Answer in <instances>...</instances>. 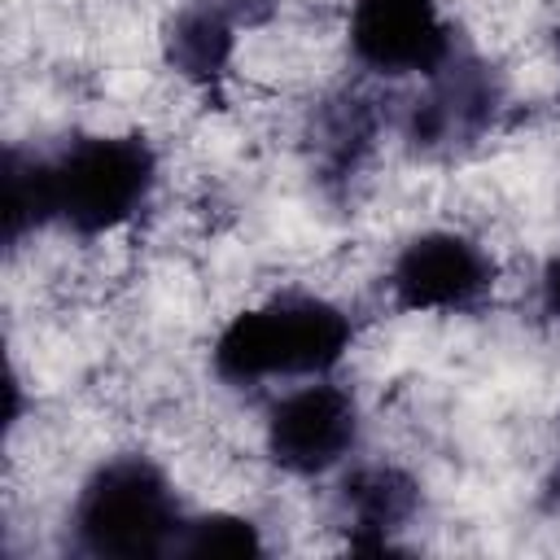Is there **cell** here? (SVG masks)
I'll return each mask as SVG.
<instances>
[{"instance_id": "obj_6", "label": "cell", "mask_w": 560, "mask_h": 560, "mask_svg": "<svg viewBox=\"0 0 560 560\" xmlns=\"http://www.w3.org/2000/svg\"><path fill=\"white\" fill-rule=\"evenodd\" d=\"M341 44L372 83H420L459 52L442 0H346Z\"/></svg>"}, {"instance_id": "obj_3", "label": "cell", "mask_w": 560, "mask_h": 560, "mask_svg": "<svg viewBox=\"0 0 560 560\" xmlns=\"http://www.w3.org/2000/svg\"><path fill=\"white\" fill-rule=\"evenodd\" d=\"M188 512L166 464L144 451H114L74 486L66 542L92 560H158L175 551Z\"/></svg>"}, {"instance_id": "obj_2", "label": "cell", "mask_w": 560, "mask_h": 560, "mask_svg": "<svg viewBox=\"0 0 560 560\" xmlns=\"http://www.w3.org/2000/svg\"><path fill=\"white\" fill-rule=\"evenodd\" d=\"M359 341L346 302L315 289H280L232 311L210 341V376L241 394H276L298 381L337 376Z\"/></svg>"}, {"instance_id": "obj_1", "label": "cell", "mask_w": 560, "mask_h": 560, "mask_svg": "<svg viewBox=\"0 0 560 560\" xmlns=\"http://www.w3.org/2000/svg\"><path fill=\"white\" fill-rule=\"evenodd\" d=\"M162 188V153L140 131H83L48 153H4V245L35 232L109 241L127 232Z\"/></svg>"}, {"instance_id": "obj_11", "label": "cell", "mask_w": 560, "mask_h": 560, "mask_svg": "<svg viewBox=\"0 0 560 560\" xmlns=\"http://www.w3.org/2000/svg\"><path fill=\"white\" fill-rule=\"evenodd\" d=\"M534 302H538V315L542 324L560 337V249L538 267V280H534Z\"/></svg>"}, {"instance_id": "obj_5", "label": "cell", "mask_w": 560, "mask_h": 560, "mask_svg": "<svg viewBox=\"0 0 560 560\" xmlns=\"http://www.w3.org/2000/svg\"><path fill=\"white\" fill-rule=\"evenodd\" d=\"M499 262L464 228H420L385 262V298L402 315H472L490 302Z\"/></svg>"}, {"instance_id": "obj_10", "label": "cell", "mask_w": 560, "mask_h": 560, "mask_svg": "<svg viewBox=\"0 0 560 560\" xmlns=\"http://www.w3.org/2000/svg\"><path fill=\"white\" fill-rule=\"evenodd\" d=\"M179 560H219V556H267L262 525L249 512L236 508H210V512H188L175 551Z\"/></svg>"}, {"instance_id": "obj_7", "label": "cell", "mask_w": 560, "mask_h": 560, "mask_svg": "<svg viewBox=\"0 0 560 560\" xmlns=\"http://www.w3.org/2000/svg\"><path fill=\"white\" fill-rule=\"evenodd\" d=\"M503 105L508 92L499 70L486 57L459 48L438 74L420 79L416 92L402 101L398 136L424 158H455L477 149L499 127Z\"/></svg>"}, {"instance_id": "obj_12", "label": "cell", "mask_w": 560, "mask_h": 560, "mask_svg": "<svg viewBox=\"0 0 560 560\" xmlns=\"http://www.w3.org/2000/svg\"><path fill=\"white\" fill-rule=\"evenodd\" d=\"M556 486H560V438H556Z\"/></svg>"}, {"instance_id": "obj_8", "label": "cell", "mask_w": 560, "mask_h": 560, "mask_svg": "<svg viewBox=\"0 0 560 560\" xmlns=\"http://www.w3.org/2000/svg\"><path fill=\"white\" fill-rule=\"evenodd\" d=\"M420 508V477L394 459H354L332 477V529L350 551H394Z\"/></svg>"}, {"instance_id": "obj_4", "label": "cell", "mask_w": 560, "mask_h": 560, "mask_svg": "<svg viewBox=\"0 0 560 560\" xmlns=\"http://www.w3.org/2000/svg\"><path fill=\"white\" fill-rule=\"evenodd\" d=\"M363 402L337 376H315L267 394L258 420L262 459L289 481H324L359 459Z\"/></svg>"}, {"instance_id": "obj_9", "label": "cell", "mask_w": 560, "mask_h": 560, "mask_svg": "<svg viewBox=\"0 0 560 560\" xmlns=\"http://www.w3.org/2000/svg\"><path fill=\"white\" fill-rule=\"evenodd\" d=\"M245 18L236 0H184L162 26V61L197 92H219L232 79Z\"/></svg>"}]
</instances>
